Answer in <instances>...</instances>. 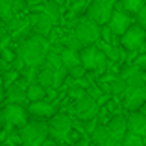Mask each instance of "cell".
I'll use <instances>...</instances> for the list:
<instances>
[{
	"instance_id": "cell-1",
	"label": "cell",
	"mask_w": 146,
	"mask_h": 146,
	"mask_svg": "<svg viewBox=\"0 0 146 146\" xmlns=\"http://www.w3.org/2000/svg\"><path fill=\"white\" fill-rule=\"evenodd\" d=\"M48 52H50V48L46 43V37L39 35V33L32 35V37H26L24 41H21V44L17 48V54L30 67H41V65H44Z\"/></svg>"
},
{
	"instance_id": "cell-2",
	"label": "cell",
	"mask_w": 146,
	"mask_h": 146,
	"mask_svg": "<svg viewBox=\"0 0 146 146\" xmlns=\"http://www.w3.org/2000/svg\"><path fill=\"white\" fill-rule=\"evenodd\" d=\"M48 131V124H44V122H26L19 137H21L22 146H43Z\"/></svg>"
},
{
	"instance_id": "cell-3",
	"label": "cell",
	"mask_w": 146,
	"mask_h": 146,
	"mask_svg": "<svg viewBox=\"0 0 146 146\" xmlns=\"http://www.w3.org/2000/svg\"><path fill=\"white\" fill-rule=\"evenodd\" d=\"M100 26H102V24H98V22H94L93 19L87 17L85 21L78 22L74 33L78 35V39L82 41L83 46H87V44H94V43L100 39V35H102V30H100Z\"/></svg>"
},
{
	"instance_id": "cell-4",
	"label": "cell",
	"mask_w": 146,
	"mask_h": 146,
	"mask_svg": "<svg viewBox=\"0 0 146 146\" xmlns=\"http://www.w3.org/2000/svg\"><path fill=\"white\" fill-rule=\"evenodd\" d=\"M87 17L93 19L94 22H98V24H107L111 19V15H113V2L111 0H93V2L87 6Z\"/></svg>"
},
{
	"instance_id": "cell-5",
	"label": "cell",
	"mask_w": 146,
	"mask_h": 146,
	"mask_svg": "<svg viewBox=\"0 0 146 146\" xmlns=\"http://www.w3.org/2000/svg\"><path fill=\"white\" fill-rule=\"evenodd\" d=\"M72 113L80 118V120H91L98 115V102L94 96H91L89 93L85 96H82L80 100H76L74 107H72Z\"/></svg>"
},
{
	"instance_id": "cell-6",
	"label": "cell",
	"mask_w": 146,
	"mask_h": 146,
	"mask_svg": "<svg viewBox=\"0 0 146 146\" xmlns=\"http://www.w3.org/2000/svg\"><path fill=\"white\" fill-rule=\"evenodd\" d=\"M28 113L30 111L26 109L22 104H11V102L7 104L2 111L4 120L9 126H24L26 122H28Z\"/></svg>"
},
{
	"instance_id": "cell-7",
	"label": "cell",
	"mask_w": 146,
	"mask_h": 146,
	"mask_svg": "<svg viewBox=\"0 0 146 146\" xmlns=\"http://www.w3.org/2000/svg\"><path fill=\"white\" fill-rule=\"evenodd\" d=\"M122 46L128 50H137L144 44V28L143 26H129L124 33H122Z\"/></svg>"
},
{
	"instance_id": "cell-8",
	"label": "cell",
	"mask_w": 146,
	"mask_h": 146,
	"mask_svg": "<svg viewBox=\"0 0 146 146\" xmlns=\"http://www.w3.org/2000/svg\"><path fill=\"white\" fill-rule=\"evenodd\" d=\"M129 26H131V19H129L128 11H124V9L113 11L109 22H107V28L111 30V33H113V35H122V33H124Z\"/></svg>"
},
{
	"instance_id": "cell-9",
	"label": "cell",
	"mask_w": 146,
	"mask_h": 146,
	"mask_svg": "<svg viewBox=\"0 0 146 146\" xmlns=\"http://www.w3.org/2000/svg\"><path fill=\"white\" fill-rule=\"evenodd\" d=\"M70 128H72V122H70V118H68L67 115L57 113V115H52V117H50L48 129H50V133H52V135L61 137V139H63V137L68 135Z\"/></svg>"
},
{
	"instance_id": "cell-10",
	"label": "cell",
	"mask_w": 146,
	"mask_h": 146,
	"mask_svg": "<svg viewBox=\"0 0 146 146\" xmlns=\"http://www.w3.org/2000/svg\"><path fill=\"white\" fill-rule=\"evenodd\" d=\"M107 129H109L111 141L122 144V139H124V135L128 133V118H124L122 115L113 117L109 120V124H107Z\"/></svg>"
},
{
	"instance_id": "cell-11",
	"label": "cell",
	"mask_w": 146,
	"mask_h": 146,
	"mask_svg": "<svg viewBox=\"0 0 146 146\" xmlns=\"http://www.w3.org/2000/svg\"><path fill=\"white\" fill-rule=\"evenodd\" d=\"M146 102V89H135L129 87L126 91V100H124V107L128 111H137L143 107V104Z\"/></svg>"
},
{
	"instance_id": "cell-12",
	"label": "cell",
	"mask_w": 146,
	"mask_h": 146,
	"mask_svg": "<svg viewBox=\"0 0 146 146\" xmlns=\"http://www.w3.org/2000/svg\"><path fill=\"white\" fill-rule=\"evenodd\" d=\"M128 131L139 133V135H146V115L143 111H131L128 115Z\"/></svg>"
},
{
	"instance_id": "cell-13",
	"label": "cell",
	"mask_w": 146,
	"mask_h": 146,
	"mask_svg": "<svg viewBox=\"0 0 146 146\" xmlns=\"http://www.w3.org/2000/svg\"><path fill=\"white\" fill-rule=\"evenodd\" d=\"M54 22L56 21H54L50 15L39 11V13H35V24H33V30H35V33H39V35L48 37L50 33H52V30H54Z\"/></svg>"
},
{
	"instance_id": "cell-14",
	"label": "cell",
	"mask_w": 146,
	"mask_h": 146,
	"mask_svg": "<svg viewBox=\"0 0 146 146\" xmlns=\"http://www.w3.org/2000/svg\"><path fill=\"white\" fill-rule=\"evenodd\" d=\"M28 111L37 118H50L54 115V106L46 100H35V102H30Z\"/></svg>"
},
{
	"instance_id": "cell-15",
	"label": "cell",
	"mask_w": 146,
	"mask_h": 146,
	"mask_svg": "<svg viewBox=\"0 0 146 146\" xmlns=\"http://www.w3.org/2000/svg\"><path fill=\"white\" fill-rule=\"evenodd\" d=\"M6 98L11 104H26L28 102V94H26V87H22L19 82H15L13 85L7 87L6 91Z\"/></svg>"
},
{
	"instance_id": "cell-16",
	"label": "cell",
	"mask_w": 146,
	"mask_h": 146,
	"mask_svg": "<svg viewBox=\"0 0 146 146\" xmlns=\"http://www.w3.org/2000/svg\"><path fill=\"white\" fill-rule=\"evenodd\" d=\"M96 54H98V48L94 44H87L80 50V59H82V65L87 68V70H94L96 67Z\"/></svg>"
},
{
	"instance_id": "cell-17",
	"label": "cell",
	"mask_w": 146,
	"mask_h": 146,
	"mask_svg": "<svg viewBox=\"0 0 146 146\" xmlns=\"http://www.w3.org/2000/svg\"><path fill=\"white\" fill-rule=\"evenodd\" d=\"M54 80H56V68L52 65L44 63L43 67L39 68V74H37V82L41 83L43 87H54Z\"/></svg>"
},
{
	"instance_id": "cell-18",
	"label": "cell",
	"mask_w": 146,
	"mask_h": 146,
	"mask_svg": "<svg viewBox=\"0 0 146 146\" xmlns=\"http://www.w3.org/2000/svg\"><path fill=\"white\" fill-rule=\"evenodd\" d=\"M91 141H93L94 144H100V146H109L113 141H111V135H109V129H107V124H100L96 128L93 129V133H91Z\"/></svg>"
},
{
	"instance_id": "cell-19",
	"label": "cell",
	"mask_w": 146,
	"mask_h": 146,
	"mask_svg": "<svg viewBox=\"0 0 146 146\" xmlns=\"http://www.w3.org/2000/svg\"><path fill=\"white\" fill-rule=\"evenodd\" d=\"M33 9L39 13V11H43V13H46L50 15V17L54 19V21H59V17H61V6L59 4H56L54 0H46V2H39V4H35V7Z\"/></svg>"
},
{
	"instance_id": "cell-20",
	"label": "cell",
	"mask_w": 146,
	"mask_h": 146,
	"mask_svg": "<svg viewBox=\"0 0 146 146\" xmlns=\"http://www.w3.org/2000/svg\"><path fill=\"white\" fill-rule=\"evenodd\" d=\"M61 59H63V65L67 68H72L76 65H82V59H80V50H72V48H65L61 52Z\"/></svg>"
},
{
	"instance_id": "cell-21",
	"label": "cell",
	"mask_w": 146,
	"mask_h": 146,
	"mask_svg": "<svg viewBox=\"0 0 146 146\" xmlns=\"http://www.w3.org/2000/svg\"><path fill=\"white\" fill-rule=\"evenodd\" d=\"M26 94H28V102L43 100V98H46V87H43L39 82H33V83H30V85H28Z\"/></svg>"
},
{
	"instance_id": "cell-22",
	"label": "cell",
	"mask_w": 146,
	"mask_h": 146,
	"mask_svg": "<svg viewBox=\"0 0 146 146\" xmlns=\"http://www.w3.org/2000/svg\"><path fill=\"white\" fill-rule=\"evenodd\" d=\"M106 91L113 96H118V94H124L128 91V82L124 78H117L113 80L111 83H106Z\"/></svg>"
},
{
	"instance_id": "cell-23",
	"label": "cell",
	"mask_w": 146,
	"mask_h": 146,
	"mask_svg": "<svg viewBox=\"0 0 146 146\" xmlns=\"http://www.w3.org/2000/svg\"><path fill=\"white\" fill-rule=\"evenodd\" d=\"M15 9H13V0H0V19L6 22H9L15 17Z\"/></svg>"
},
{
	"instance_id": "cell-24",
	"label": "cell",
	"mask_w": 146,
	"mask_h": 146,
	"mask_svg": "<svg viewBox=\"0 0 146 146\" xmlns=\"http://www.w3.org/2000/svg\"><path fill=\"white\" fill-rule=\"evenodd\" d=\"M144 0H120V9L128 11V13H139L141 7L144 6Z\"/></svg>"
},
{
	"instance_id": "cell-25",
	"label": "cell",
	"mask_w": 146,
	"mask_h": 146,
	"mask_svg": "<svg viewBox=\"0 0 146 146\" xmlns=\"http://www.w3.org/2000/svg\"><path fill=\"white\" fill-rule=\"evenodd\" d=\"M122 146H146L144 144V137L139 135V133H133V131H128L122 139Z\"/></svg>"
},
{
	"instance_id": "cell-26",
	"label": "cell",
	"mask_w": 146,
	"mask_h": 146,
	"mask_svg": "<svg viewBox=\"0 0 146 146\" xmlns=\"http://www.w3.org/2000/svg\"><path fill=\"white\" fill-rule=\"evenodd\" d=\"M61 43H63L65 48H72V50H82L83 48L82 41L78 39V35H76L74 32H72V33H67V35L61 39Z\"/></svg>"
},
{
	"instance_id": "cell-27",
	"label": "cell",
	"mask_w": 146,
	"mask_h": 146,
	"mask_svg": "<svg viewBox=\"0 0 146 146\" xmlns=\"http://www.w3.org/2000/svg\"><path fill=\"white\" fill-rule=\"evenodd\" d=\"M37 74H39V68H37V67H30V65H26V67L21 70L22 80L28 82V85L33 83V82H37Z\"/></svg>"
},
{
	"instance_id": "cell-28",
	"label": "cell",
	"mask_w": 146,
	"mask_h": 146,
	"mask_svg": "<svg viewBox=\"0 0 146 146\" xmlns=\"http://www.w3.org/2000/svg\"><path fill=\"white\" fill-rule=\"evenodd\" d=\"M44 63H48V65H52L54 68H61V67H65L63 65V59H61V54H56V52H52V50H50L48 52V56H46V61H44Z\"/></svg>"
},
{
	"instance_id": "cell-29",
	"label": "cell",
	"mask_w": 146,
	"mask_h": 146,
	"mask_svg": "<svg viewBox=\"0 0 146 146\" xmlns=\"http://www.w3.org/2000/svg\"><path fill=\"white\" fill-rule=\"evenodd\" d=\"M102 50L106 52V56L109 57L111 61H120V59H122V52H120L118 48L109 46V44H102Z\"/></svg>"
},
{
	"instance_id": "cell-30",
	"label": "cell",
	"mask_w": 146,
	"mask_h": 146,
	"mask_svg": "<svg viewBox=\"0 0 146 146\" xmlns=\"http://www.w3.org/2000/svg\"><path fill=\"white\" fill-rule=\"evenodd\" d=\"M106 67H107V56H106V52H104V50H98V54H96V67H94V72L102 74V72L106 70Z\"/></svg>"
},
{
	"instance_id": "cell-31",
	"label": "cell",
	"mask_w": 146,
	"mask_h": 146,
	"mask_svg": "<svg viewBox=\"0 0 146 146\" xmlns=\"http://www.w3.org/2000/svg\"><path fill=\"white\" fill-rule=\"evenodd\" d=\"M19 76H21V72H19V70H15V68L7 70L6 74H4V87H9V85H13V83L19 80Z\"/></svg>"
},
{
	"instance_id": "cell-32",
	"label": "cell",
	"mask_w": 146,
	"mask_h": 146,
	"mask_svg": "<svg viewBox=\"0 0 146 146\" xmlns=\"http://www.w3.org/2000/svg\"><path fill=\"white\" fill-rule=\"evenodd\" d=\"M87 91L83 89V87H78V85H72L70 89H68V98L70 100H80L82 96H85Z\"/></svg>"
},
{
	"instance_id": "cell-33",
	"label": "cell",
	"mask_w": 146,
	"mask_h": 146,
	"mask_svg": "<svg viewBox=\"0 0 146 146\" xmlns=\"http://www.w3.org/2000/svg\"><path fill=\"white\" fill-rule=\"evenodd\" d=\"M67 74H68V68H67V67L57 68V70H56V80H54V87H61V83L65 82Z\"/></svg>"
},
{
	"instance_id": "cell-34",
	"label": "cell",
	"mask_w": 146,
	"mask_h": 146,
	"mask_svg": "<svg viewBox=\"0 0 146 146\" xmlns=\"http://www.w3.org/2000/svg\"><path fill=\"white\" fill-rule=\"evenodd\" d=\"M0 57H2V61H9V63H13V59L17 57V54L11 52L9 48L2 46V48H0Z\"/></svg>"
},
{
	"instance_id": "cell-35",
	"label": "cell",
	"mask_w": 146,
	"mask_h": 146,
	"mask_svg": "<svg viewBox=\"0 0 146 146\" xmlns=\"http://www.w3.org/2000/svg\"><path fill=\"white\" fill-rule=\"evenodd\" d=\"M85 70H87V68L83 67V65H76V67L68 68V74L74 76V78H82V76H85Z\"/></svg>"
},
{
	"instance_id": "cell-36",
	"label": "cell",
	"mask_w": 146,
	"mask_h": 146,
	"mask_svg": "<svg viewBox=\"0 0 146 146\" xmlns=\"http://www.w3.org/2000/svg\"><path fill=\"white\" fill-rule=\"evenodd\" d=\"M137 21H139V24L146 30V4H144L143 7H141L139 13H137Z\"/></svg>"
},
{
	"instance_id": "cell-37",
	"label": "cell",
	"mask_w": 146,
	"mask_h": 146,
	"mask_svg": "<svg viewBox=\"0 0 146 146\" xmlns=\"http://www.w3.org/2000/svg\"><path fill=\"white\" fill-rule=\"evenodd\" d=\"M135 65H137L139 68H143V70H146V54H144V56H141L139 59L135 61Z\"/></svg>"
},
{
	"instance_id": "cell-38",
	"label": "cell",
	"mask_w": 146,
	"mask_h": 146,
	"mask_svg": "<svg viewBox=\"0 0 146 146\" xmlns=\"http://www.w3.org/2000/svg\"><path fill=\"white\" fill-rule=\"evenodd\" d=\"M74 146H89V139H87V137H85V139H80Z\"/></svg>"
},
{
	"instance_id": "cell-39",
	"label": "cell",
	"mask_w": 146,
	"mask_h": 146,
	"mask_svg": "<svg viewBox=\"0 0 146 146\" xmlns=\"http://www.w3.org/2000/svg\"><path fill=\"white\" fill-rule=\"evenodd\" d=\"M4 96H6V93H4V87L0 85V104L4 102Z\"/></svg>"
},
{
	"instance_id": "cell-40",
	"label": "cell",
	"mask_w": 146,
	"mask_h": 146,
	"mask_svg": "<svg viewBox=\"0 0 146 146\" xmlns=\"http://www.w3.org/2000/svg\"><path fill=\"white\" fill-rule=\"evenodd\" d=\"M39 2H43V0H28L30 6H35V4H39Z\"/></svg>"
},
{
	"instance_id": "cell-41",
	"label": "cell",
	"mask_w": 146,
	"mask_h": 146,
	"mask_svg": "<svg viewBox=\"0 0 146 146\" xmlns=\"http://www.w3.org/2000/svg\"><path fill=\"white\" fill-rule=\"evenodd\" d=\"M141 111H143V113H144V115H146V102H144V104H143V107H141Z\"/></svg>"
},
{
	"instance_id": "cell-42",
	"label": "cell",
	"mask_w": 146,
	"mask_h": 146,
	"mask_svg": "<svg viewBox=\"0 0 146 146\" xmlns=\"http://www.w3.org/2000/svg\"><path fill=\"white\" fill-rule=\"evenodd\" d=\"M2 39H4V37H2V35H0V48H2Z\"/></svg>"
},
{
	"instance_id": "cell-43",
	"label": "cell",
	"mask_w": 146,
	"mask_h": 146,
	"mask_svg": "<svg viewBox=\"0 0 146 146\" xmlns=\"http://www.w3.org/2000/svg\"><path fill=\"white\" fill-rule=\"evenodd\" d=\"M144 144H146V135H144Z\"/></svg>"
},
{
	"instance_id": "cell-44",
	"label": "cell",
	"mask_w": 146,
	"mask_h": 146,
	"mask_svg": "<svg viewBox=\"0 0 146 146\" xmlns=\"http://www.w3.org/2000/svg\"><path fill=\"white\" fill-rule=\"evenodd\" d=\"M144 80H146V70H144Z\"/></svg>"
},
{
	"instance_id": "cell-45",
	"label": "cell",
	"mask_w": 146,
	"mask_h": 146,
	"mask_svg": "<svg viewBox=\"0 0 146 146\" xmlns=\"http://www.w3.org/2000/svg\"><path fill=\"white\" fill-rule=\"evenodd\" d=\"M0 63H2V57H0Z\"/></svg>"
},
{
	"instance_id": "cell-46",
	"label": "cell",
	"mask_w": 146,
	"mask_h": 146,
	"mask_svg": "<svg viewBox=\"0 0 146 146\" xmlns=\"http://www.w3.org/2000/svg\"><path fill=\"white\" fill-rule=\"evenodd\" d=\"M96 146H100V144H96Z\"/></svg>"
},
{
	"instance_id": "cell-47",
	"label": "cell",
	"mask_w": 146,
	"mask_h": 146,
	"mask_svg": "<svg viewBox=\"0 0 146 146\" xmlns=\"http://www.w3.org/2000/svg\"><path fill=\"white\" fill-rule=\"evenodd\" d=\"M144 2H146V0H144Z\"/></svg>"
}]
</instances>
